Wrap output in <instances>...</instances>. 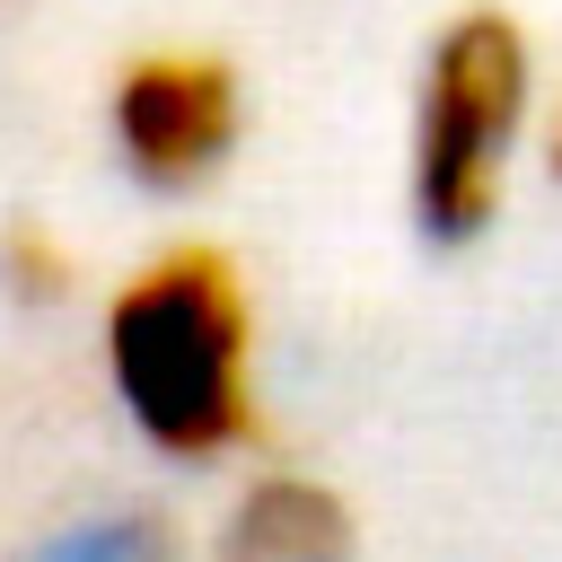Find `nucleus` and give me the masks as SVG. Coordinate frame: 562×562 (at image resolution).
I'll return each instance as SVG.
<instances>
[{
    "label": "nucleus",
    "mask_w": 562,
    "mask_h": 562,
    "mask_svg": "<svg viewBox=\"0 0 562 562\" xmlns=\"http://www.w3.org/2000/svg\"><path fill=\"white\" fill-rule=\"evenodd\" d=\"M105 369L123 413L167 457H228L255 439V316L220 246L140 263L105 307Z\"/></svg>",
    "instance_id": "obj_1"
},
{
    "label": "nucleus",
    "mask_w": 562,
    "mask_h": 562,
    "mask_svg": "<svg viewBox=\"0 0 562 562\" xmlns=\"http://www.w3.org/2000/svg\"><path fill=\"white\" fill-rule=\"evenodd\" d=\"M536 123V44L509 9H457L422 53L413 97V220L448 246L483 237Z\"/></svg>",
    "instance_id": "obj_2"
},
{
    "label": "nucleus",
    "mask_w": 562,
    "mask_h": 562,
    "mask_svg": "<svg viewBox=\"0 0 562 562\" xmlns=\"http://www.w3.org/2000/svg\"><path fill=\"white\" fill-rule=\"evenodd\" d=\"M114 140L140 184H202L237 140V79L220 53H149L114 88Z\"/></svg>",
    "instance_id": "obj_3"
},
{
    "label": "nucleus",
    "mask_w": 562,
    "mask_h": 562,
    "mask_svg": "<svg viewBox=\"0 0 562 562\" xmlns=\"http://www.w3.org/2000/svg\"><path fill=\"white\" fill-rule=\"evenodd\" d=\"M220 562H360V527L334 483L316 474H263L220 527Z\"/></svg>",
    "instance_id": "obj_4"
},
{
    "label": "nucleus",
    "mask_w": 562,
    "mask_h": 562,
    "mask_svg": "<svg viewBox=\"0 0 562 562\" xmlns=\"http://www.w3.org/2000/svg\"><path fill=\"white\" fill-rule=\"evenodd\" d=\"M35 562H176V536L158 518H97V527L53 536Z\"/></svg>",
    "instance_id": "obj_5"
},
{
    "label": "nucleus",
    "mask_w": 562,
    "mask_h": 562,
    "mask_svg": "<svg viewBox=\"0 0 562 562\" xmlns=\"http://www.w3.org/2000/svg\"><path fill=\"white\" fill-rule=\"evenodd\" d=\"M0 255H9L18 290H35V299H53V290H61V255H53L35 228H9V246H0Z\"/></svg>",
    "instance_id": "obj_6"
},
{
    "label": "nucleus",
    "mask_w": 562,
    "mask_h": 562,
    "mask_svg": "<svg viewBox=\"0 0 562 562\" xmlns=\"http://www.w3.org/2000/svg\"><path fill=\"white\" fill-rule=\"evenodd\" d=\"M553 176H562V114H553Z\"/></svg>",
    "instance_id": "obj_7"
}]
</instances>
